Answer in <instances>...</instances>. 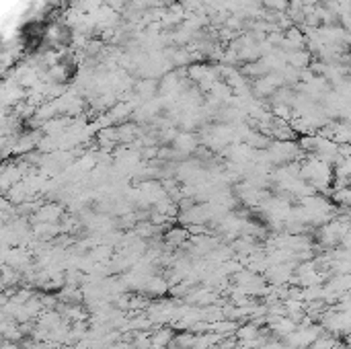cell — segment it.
Here are the masks:
<instances>
[{"instance_id": "7a4b0ae2", "label": "cell", "mask_w": 351, "mask_h": 349, "mask_svg": "<svg viewBox=\"0 0 351 349\" xmlns=\"http://www.w3.org/2000/svg\"><path fill=\"white\" fill-rule=\"evenodd\" d=\"M150 288H152L154 294H162V292H164V284H162L160 279H154L152 284H150Z\"/></svg>"}, {"instance_id": "6da1fadb", "label": "cell", "mask_w": 351, "mask_h": 349, "mask_svg": "<svg viewBox=\"0 0 351 349\" xmlns=\"http://www.w3.org/2000/svg\"><path fill=\"white\" fill-rule=\"evenodd\" d=\"M234 327H236V325H234V323H218V325H214V329L216 331H220V333H228V331H232Z\"/></svg>"}]
</instances>
